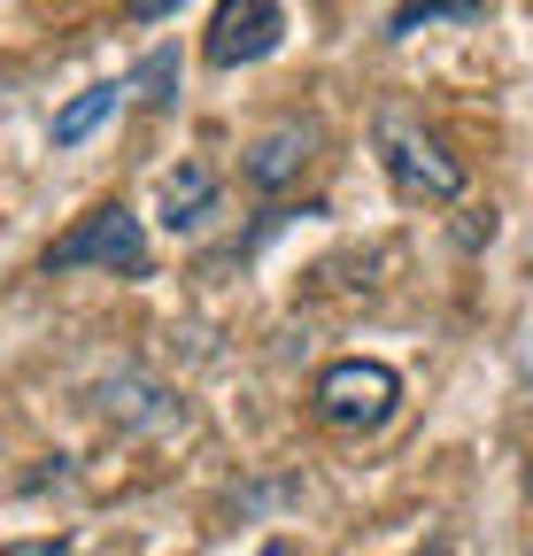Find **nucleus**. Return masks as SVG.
Returning <instances> with one entry per match:
<instances>
[{"label": "nucleus", "instance_id": "nucleus-8", "mask_svg": "<svg viewBox=\"0 0 533 556\" xmlns=\"http://www.w3.org/2000/svg\"><path fill=\"white\" fill-rule=\"evenodd\" d=\"M116 101H124V86H86L78 101H62V109H54V148H78V139H93V131L116 116Z\"/></svg>", "mask_w": 533, "mask_h": 556}, {"label": "nucleus", "instance_id": "nucleus-13", "mask_svg": "<svg viewBox=\"0 0 533 556\" xmlns=\"http://www.w3.org/2000/svg\"><path fill=\"white\" fill-rule=\"evenodd\" d=\"M410 556H448V548H441V541H426V548H410Z\"/></svg>", "mask_w": 533, "mask_h": 556}, {"label": "nucleus", "instance_id": "nucleus-4", "mask_svg": "<svg viewBox=\"0 0 533 556\" xmlns=\"http://www.w3.org/2000/svg\"><path fill=\"white\" fill-rule=\"evenodd\" d=\"M287 39V9L279 0H217V16H210V62L217 70H248V62H263Z\"/></svg>", "mask_w": 533, "mask_h": 556}, {"label": "nucleus", "instance_id": "nucleus-12", "mask_svg": "<svg viewBox=\"0 0 533 556\" xmlns=\"http://www.w3.org/2000/svg\"><path fill=\"white\" fill-rule=\"evenodd\" d=\"M263 556H294V548H287V541H263Z\"/></svg>", "mask_w": 533, "mask_h": 556}, {"label": "nucleus", "instance_id": "nucleus-2", "mask_svg": "<svg viewBox=\"0 0 533 556\" xmlns=\"http://www.w3.org/2000/svg\"><path fill=\"white\" fill-rule=\"evenodd\" d=\"M47 270H109V278H148V232H140V217H131L124 201H101V208H86V217L62 232L47 255H39Z\"/></svg>", "mask_w": 533, "mask_h": 556}, {"label": "nucleus", "instance_id": "nucleus-1", "mask_svg": "<svg viewBox=\"0 0 533 556\" xmlns=\"http://www.w3.org/2000/svg\"><path fill=\"white\" fill-rule=\"evenodd\" d=\"M371 148H379V170L403 201H456L464 193V163L448 155V139L426 131L403 101H386L371 116Z\"/></svg>", "mask_w": 533, "mask_h": 556}, {"label": "nucleus", "instance_id": "nucleus-9", "mask_svg": "<svg viewBox=\"0 0 533 556\" xmlns=\"http://www.w3.org/2000/svg\"><path fill=\"white\" fill-rule=\"evenodd\" d=\"M480 16V0H403V9L386 16V39H410L426 24H472Z\"/></svg>", "mask_w": 533, "mask_h": 556}, {"label": "nucleus", "instance_id": "nucleus-5", "mask_svg": "<svg viewBox=\"0 0 533 556\" xmlns=\"http://www.w3.org/2000/svg\"><path fill=\"white\" fill-rule=\"evenodd\" d=\"M317 148H325V131L302 124V116H287V124H271V131H263L255 148L240 155V178H248L255 193H287V186L317 163Z\"/></svg>", "mask_w": 533, "mask_h": 556}, {"label": "nucleus", "instance_id": "nucleus-6", "mask_svg": "<svg viewBox=\"0 0 533 556\" xmlns=\"http://www.w3.org/2000/svg\"><path fill=\"white\" fill-rule=\"evenodd\" d=\"M93 402L116 417V426H140V433H170V426H178V394H170V387H155V379H140V371L101 379V387H93Z\"/></svg>", "mask_w": 533, "mask_h": 556}, {"label": "nucleus", "instance_id": "nucleus-10", "mask_svg": "<svg viewBox=\"0 0 533 556\" xmlns=\"http://www.w3.org/2000/svg\"><path fill=\"white\" fill-rule=\"evenodd\" d=\"M124 93H140L148 109H170V101H178V47H155L140 70H131V86H124Z\"/></svg>", "mask_w": 533, "mask_h": 556}, {"label": "nucleus", "instance_id": "nucleus-11", "mask_svg": "<svg viewBox=\"0 0 533 556\" xmlns=\"http://www.w3.org/2000/svg\"><path fill=\"white\" fill-rule=\"evenodd\" d=\"M170 9H186V0H124L131 24H155V16H170Z\"/></svg>", "mask_w": 533, "mask_h": 556}, {"label": "nucleus", "instance_id": "nucleus-7", "mask_svg": "<svg viewBox=\"0 0 533 556\" xmlns=\"http://www.w3.org/2000/svg\"><path fill=\"white\" fill-rule=\"evenodd\" d=\"M210 217H217V170L210 163H178L163 178V225L170 232H210Z\"/></svg>", "mask_w": 533, "mask_h": 556}, {"label": "nucleus", "instance_id": "nucleus-14", "mask_svg": "<svg viewBox=\"0 0 533 556\" xmlns=\"http://www.w3.org/2000/svg\"><path fill=\"white\" fill-rule=\"evenodd\" d=\"M525 495H533V464H525Z\"/></svg>", "mask_w": 533, "mask_h": 556}, {"label": "nucleus", "instance_id": "nucleus-3", "mask_svg": "<svg viewBox=\"0 0 533 556\" xmlns=\"http://www.w3.org/2000/svg\"><path fill=\"white\" fill-rule=\"evenodd\" d=\"M309 402H317L325 426H341V433H379L394 417V402H403V379L386 364H371V356H341V364L317 371Z\"/></svg>", "mask_w": 533, "mask_h": 556}]
</instances>
